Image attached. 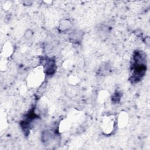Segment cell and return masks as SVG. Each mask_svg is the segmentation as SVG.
<instances>
[{
  "label": "cell",
  "instance_id": "5b68a950",
  "mask_svg": "<svg viewBox=\"0 0 150 150\" xmlns=\"http://www.w3.org/2000/svg\"><path fill=\"white\" fill-rule=\"evenodd\" d=\"M120 118H118V123L119 124H121V126H124L127 124V118L126 115L124 116V114H121L119 117Z\"/></svg>",
  "mask_w": 150,
  "mask_h": 150
},
{
  "label": "cell",
  "instance_id": "3957f363",
  "mask_svg": "<svg viewBox=\"0 0 150 150\" xmlns=\"http://www.w3.org/2000/svg\"><path fill=\"white\" fill-rule=\"evenodd\" d=\"M84 33L80 30L74 31L70 35V40L74 43L80 42L83 39Z\"/></svg>",
  "mask_w": 150,
  "mask_h": 150
},
{
  "label": "cell",
  "instance_id": "8992f818",
  "mask_svg": "<svg viewBox=\"0 0 150 150\" xmlns=\"http://www.w3.org/2000/svg\"><path fill=\"white\" fill-rule=\"evenodd\" d=\"M120 98H121V97H120L119 93L117 92V93H115L114 94V95L112 97V100L114 103H117L119 102V101L120 100Z\"/></svg>",
  "mask_w": 150,
  "mask_h": 150
},
{
  "label": "cell",
  "instance_id": "7a4b0ae2",
  "mask_svg": "<svg viewBox=\"0 0 150 150\" xmlns=\"http://www.w3.org/2000/svg\"><path fill=\"white\" fill-rule=\"evenodd\" d=\"M56 69V65L55 61L53 59H49L45 63V71L47 74L52 75L53 74Z\"/></svg>",
  "mask_w": 150,
  "mask_h": 150
},
{
  "label": "cell",
  "instance_id": "277c9868",
  "mask_svg": "<svg viewBox=\"0 0 150 150\" xmlns=\"http://www.w3.org/2000/svg\"><path fill=\"white\" fill-rule=\"evenodd\" d=\"M71 28V23L68 20H62L59 23V29L61 32H64Z\"/></svg>",
  "mask_w": 150,
  "mask_h": 150
},
{
  "label": "cell",
  "instance_id": "6da1fadb",
  "mask_svg": "<svg viewBox=\"0 0 150 150\" xmlns=\"http://www.w3.org/2000/svg\"><path fill=\"white\" fill-rule=\"evenodd\" d=\"M29 82L32 86H37L41 82L43 78V71L41 70H35V71L32 72L29 76Z\"/></svg>",
  "mask_w": 150,
  "mask_h": 150
}]
</instances>
